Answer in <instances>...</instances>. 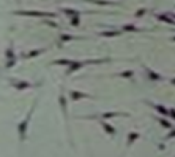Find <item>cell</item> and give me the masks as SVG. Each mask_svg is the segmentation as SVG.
<instances>
[{
	"instance_id": "5bb4252c",
	"label": "cell",
	"mask_w": 175,
	"mask_h": 157,
	"mask_svg": "<svg viewBox=\"0 0 175 157\" xmlns=\"http://www.w3.org/2000/svg\"><path fill=\"white\" fill-rule=\"evenodd\" d=\"M120 35V32H117V30H107V32H103V33H100V36H118Z\"/></svg>"
},
{
	"instance_id": "ac0fdd59",
	"label": "cell",
	"mask_w": 175,
	"mask_h": 157,
	"mask_svg": "<svg viewBox=\"0 0 175 157\" xmlns=\"http://www.w3.org/2000/svg\"><path fill=\"white\" fill-rule=\"evenodd\" d=\"M7 58H8V60H16V57H14V50H13V47H10V49L7 50Z\"/></svg>"
},
{
	"instance_id": "cb8c5ba5",
	"label": "cell",
	"mask_w": 175,
	"mask_h": 157,
	"mask_svg": "<svg viewBox=\"0 0 175 157\" xmlns=\"http://www.w3.org/2000/svg\"><path fill=\"white\" fill-rule=\"evenodd\" d=\"M44 24L46 25H51V27H54V29H55V27H58L55 22H52V21H49V19H44Z\"/></svg>"
},
{
	"instance_id": "9a60e30c",
	"label": "cell",
	"mask_w": 175,
	"mask_h": 157,
	"mask_svg": "<svg viewBox=\"0 0 175 157\" xmlns=\"http://www.w3.org/2000/svg\"><path fill=\"white\" fill-rule=\"evenodd\" d=\"M122 30L123 32H139V29L136 25H133V24H126V25H123L122 27Z\"/></svg>"
},
{
	"instance_id": "d4e9b609",
	"label": "cell",
	"mask_w": 175,
	"mask_h": 157,
	"mask_svg": "<svg viewBox=\"0 0 175 157\" xmlns=\"http://www.w3.org/2000/svg\"><path fill=\"white\" fill-rule=\"evenodd\" d=\"M16 65V60H8L7 61V65H5V68H11V66Z\"/></svg>"
},
{
	"instance_id": "6da1fadb",
	"label": "cell",
	"mask_w": 175,
	"mask_h": 157,
	"mask_svg": "<svg viewBox=\"0 0 175 157\" xmlns=\"http://www.w3.org/2000/svg\"><path fill=\"white\" fill-rule=\"evenodd\" d=\"M19 16H32V18H55L57 13H47V11H14Z\"/></svg>"
},
{
	"instance_id": "3957f363",
	"label": "cell",
	"mask_w": 175,
	"mask_h": 157,
	"mask_svg": "<svg viewBox=\"0 0 175 157\" xmlns=\"http://www.w3.org/2000/svg\"><path fill=\"white\" fill-rule=\"evenodd\" d=\"M10 83H11L14 88H18V90H27V88L33 87V83H30V82H27V80H14V78H11Z\"/></svg>"
},
{
	"instance_id": "83f0119b",
	"label": "cell",
	"mask_w": 175,
	"mask_h": 157,
	"mask_svg": "<svg viewBox=\"0 0 175 157\" xmlns=\"http://www.w3.org/2000/svg\"><path fill=\"white\" fill-rule=\"evenodd\" d=\"M171 82H172V83H174V85H175V78H172V80H171Z\"/></svg>"
},
{
	"instance_id": "52a82bcc",
	"label": "cell",
	"mask_w": 175,
	"mask_h": 157,
	"mask_svg": "<svg viewBox=\"0 0 175 157\" xmlns=\"http://www.w3.org/2000/svg\"><path fill=\"white\" fill-rule=\"evenodd\" d=\"M145 71H147V76H148V78H151V80H155V82L162 80V76H159L158 72L151 71V69H148V68H145Z\"/></svg>"
},
{
	"instance_id": "ffe728a7",
	"label": "cell",
	"mask_w": 175,
	"mask_h": 157,
	"mask_svg": "<svg viewBox=\"0 0 175 157\" xmlns=\"http://www.w3.org/2000/svg\"><path fill=\"white\" fill-rule=\"evenodd\" d=\"M79 22H80L79 16H73V19H71V25H73V27H79Z\"/></svg>"
},
{
	"instance_id": "d6986e66",
	"label": "cell",
	"mask_w": 175,
	"mask_h": 157,
	"mask_svg": "<svg viewBox=\"0 0 175 157\" xmlns=\"http://www.w3.org/2000/svg\"><path fill=\"white\" fill-rule=\"evenodd\" d=\"M159 123H161V126H162V127H166V129H172V127H174V126H172V124H171V123H169L167 120H162V118L159 120Z\"/></svg>"
},
{
	"instance_id": "7402d4cb",
	"label": "cell",
	"mask_w": 175,
	"mask_h": 157,
	"mask_svg": "<svg viewBox=\"0 0 175 157\" xmlns=\"http://www.w3.org/2000/svg\"><path fill=\"white\" fill-rule=\"evenodd\" d=\"M145 13H147V10H145V8H140V10L136 11V18H142V16H144Z\"/></svg>"
},
{
	"instance_id": "5b68a950",
	"label": "cell",
	"mask_w": 175,
	"mask_h": 157,
	"mask_svg": "<svg viewBox=\"0 0 175 157\" xmlns=\"http://www.w3.org/2000/svg\"><path fill=\"white\" fill-rule=\"evenodd\" d=\"M69 98H71V101H80V99L92 98V96L87 93H80V91H69Z\"/></svg>"
},
{
	"instance_id": "7c38bea8",
	"label": "cell",
	"mask_w": 175,
	"mask_h": 157,
	"mask_svg": "<svg viewBox=\"0 0 175 157\" xmlns=\"http://www.w3.org/2000/svg\"><path fill=\"white\" fill-rule=\"evenodd\" d=\"M44 52V49H35V50H32V52H29L27 55H24L25 58H33V57H38L40 54Z\"/></svg>"
},
{
	"instance_id": "9c48e42d",
	"label": "cell",
	"mask_w": 175,
	"mask_h": 157,
	"mask_svg": "<svg viewBox=\"0 0 175 157\" xmlns=\"http://www.w3.org/2000/svg\"><path fill=\"white\" fill-rule=\"evenodd\" d=\"M153 109L158 110L162 116H169V110H167L166 107H164V105H161V104H153Z\"/></svg>"
},
{
	"instance_id": "4fadbf2b",
	"label": "cell",
	"mask_w": 175,
	"mask_h": 157,
	"mask_svg": "<svg viewBox=\"0 0 175 157\" xmlns=\"http://www.w3.org/2000/svg\"><path fill=\"white\" fill-rule=\"evenodd\" d=\"M62 13L68 14V16H79L80 14L78 10H73V8H62Z\"/></svg>"
},
{
	"instance_id": "ba28073f",
	"label": "cell",
	"mask_w": 175,
	"mask_h": 157,
	"mask_svg": "<svg viewBox=\"0 0 175 157\" xmlns=\"http://www.w3.org/2000/svg\"><path fill=\"white\" fill-rule=\"evenodd\" d=\"M118 115L129 116V113H122V112H106V113L101 115V118H103V120H107V118H114V116H118Z\"/></svg>"
},
{
	"instance_id": "44dd1931",
	"label": "cell",
	"mask_w": 175,
	"mask_h": 157,
	"mask_svg": "<svg viewBox=\"0 0 175 157\" xmlns=\"http://www.w3.org/2000/svg\"><path fill=\"white\" fill-rule=\"evenodd\" d=\"M76 36H71V35H62L60 36V39H62L63 43H66V41H71V39H74Z\"/></svg>"
},
{
	"instance_id": "2e32d148",
	"label": "cell",
	"mask_w": 175,
	"mask_h": 157,
	"mask_svg": "<svg viewBox=\"0 0 175 157\" xmlns=\"http://www.w3.org/2000/svg\"><path fill=\"white\" fill-rule=\"evenodd\" d=\"M89 2L96 3V5H115L114 2H111V0H89Z\"/></svg>"
},
{
	"instance_id": "f1b7e54d",
	"label": "cell",
	"mask_w": 175,
	"mask_h": 157,
	"mask_svg": "<svg viewBox=\"0 0 175 157\" xmlns=\"http://www.w3.org/2000/svg\"><path fill=\"white\" fill-rule=\"evenodd\" d=\"M172 39H174V41H175V38H172Z\"/></svg>"
},
{
	"instance_id": "277c9868",
	"label": "cell",
	"mask_w": 175,
	"mask_h": 157,
	"mask_svg": "<svg viewBox=\"0 0 175 157\" xmlns=\"http://www.w3.org/2000/svg\"><path fill=\"white\" fill-rule=\"evenodd\" d=\"M155 18H156L158 21H162V22H167V24H171V25H175V19H174L169 13H164V14H155Z\"/></svg>"
},
{
	"instance_id": "8fae6325",
	"label": "cell",
	"mask_w": 175,
	"mask_h": 157,
	"mask_svg": "<svg viewBox=\"0 0 175 157\" xmlns=\"http://www.w3.org/2000/svg\"><path fill=\"white\" fill-rule=\"evenodd\" d=\"M137 138H139V134L137 132H129L128 134V146H131V145H133Z\"/></svg>"
},
{
	"instance_id": "8992f818",
	"label": "cell",
	"mask_w": 175,
	"mask_h": 157,
	"mask_svg": "<svg viewBox=\"0 0 175 157\" xmlns=\"http://www.w3.org/2000/svg\"><path fill=\"white\" fill-rule=\"evenodd\" d=\"M100 126L104 129V132L107 134V135H115V127H112L111 124H109V123H106V121H100Z\"/></svg>"
},
{
	"instance_id": "4316f807",
	"label": "cell",
	"mask_w": 175,
	"mask_h": 157,
	"mask_svg": "<svg viewBox=\"0 0 175 157\" xmlns=\"http://www.w3.org/2000/svg\"><path fill=\"white\" fill-rule=\"evenodd\" d=\"M169 116H171L172 120H175V109H171V110H169Z\"/></svg>"
},
{
	"instance_id": "603a6c76",
	"label": "cell",
	"mask_w": 175,
	"mask_h": 157,
	"mask_svg": "<svg viewBox=\"0 0 175 157\" xmlns=\"http://www.w3.org/2000/svg\"><path fill=\"white\" fill-rule=\"evenodd\" d=\"M122 77H126V78H129V77H133L134 76V72L133 71H125V72H122V74H120Z\"/></svg>"
},
{
	"instance_id": "484cf974",
	"label": "cell",
	"mask_w": 175,
	"mask_h": 157,
	"mask_svg": "<svg viewBox=\"0 0 175 157\" xmlns=\"http://www.w3.org/2000/svg\"><path fill=\"white\" fill-rule=\"evenodd\" d=\"M174 137H175V129H172V131L167 134V135H166V138H167V140H171V138H174Z\"/></svg>"
},
{
	"instance_id": "7a4b0ae2",
	"label": "cell",
	"mask_w": 175,
	"mask_h": 157,
	"mask_svg": "<svg viewBox=\"0 0 175 157\" xmlns=\"http://www.w3.org/2000/svg\"><path fill=\"white\" fill-rule=\"evenodd\" d=\"M35 105H36V104H33V105H32V109L29 110V113H27L25 120H22V121L19 123V126H18V132H19V138H21V140H24V138H25V131H27V124H29V121H30V116H32V112H33Z\"/></svg>"
},
{
	"instance_id": "e0dca14e",
	"label": "cell",
	"mask_w": 175,
	"mask_h": 157,
	"mask_svg": "<svg viewBox=\"0 0 175 157\" xmlns=\"http://www.w3.org/2000/svg\"><path fill=\"white\" fill-rule=\"evenodd\" d=\"M73 61L71 60H55V61H52V65H65V66H69Z\"/></svg>"
},
{
	"instance_id": "30bf717a",
	"label": "cell",
	"mask_w": 175,
	"mask_h": 157,
	"mask_svg": "<svg viewBox=\"0 0 175 157\" xmlns=\"http://www.w3.org/2000/svg\"><path fill=\"white\" fill-rule=\"evenodd\" d=\"M58 101H60V105H62V112H63V115H65V118H68V109H66V99H65V96L63 94H60V98H58Z\"/></svg>"
}]
</instances>
